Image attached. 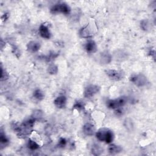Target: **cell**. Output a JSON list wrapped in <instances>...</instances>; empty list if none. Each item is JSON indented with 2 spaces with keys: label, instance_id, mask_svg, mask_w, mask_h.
<instances>
[{
  "label": "cell",
  "instance_id": "obj_1",
  "mask_svg": "<svg viewBox=\"0 0 156 156\" xmlns=\"http://www.w3.org/2000/svg\"><path fill=\"white\" fill-rule=\"evenodd\" d=\"M96 136L101 141H105L107 144L110 143L114 139L113 132L109 129L101 128L96 132Z\"/></svg>",
  "mask_w": 156,
  "mask_h": 156
},
{
  "label": "cell",
  "instance_id": "obj_2",
  "mask_svg": "<svg viewBox=\"0 0 156 156\" xmlns=\"http://www.w3.org/2000/svg\"><path fill=\"white\" fill-rule=\"evenodd\" d=\"M97 31L96 24L93 20H91L85 27L82 28L79 31V35L82 38H90Z\"/></svg>",
  "mask_w": 156,
  "mask_h": 156
},
{
  "label": "cell",
  "instance_id": "obj_3",
  "mask_svg": "<svg viewBox=\"0 0 156 156\" xmlns=\"http://www.w3.org/2000/svg\"><path fill=\"white\" fill-rule=\"evenodd\" d=\"M127 98L124 96L120 97L115 100H110L107 101V107L111 109H116L123 107L127 102Z\"/></svg>",
  "mask_w": 156,
  "mask_h": 156
},
{
  "label": "cell",
  "instance_id": "obj_4",
  "mask_svg": "<svg viewBox=\"0 0 156 156\" xmlns=\"http://www.w3.org/2000/svg\"><path fill=\"white\" fill-rule=\"evenodd\" d=\"M71 12V9L68 5L65 3H61L53 6L51 9V12L52 14L61 13L65 15L69 14Z\"/></svg>",
  "mask_w": 156,
  "mask_h": 156
},
{
  "label": "cell",
  "instance_id": "obj_5",
  "mask_svg": "<svg viewBox=\"0 0 156 156\" xmlns=\"http://www.w3.org/2000/svg\"><path fill=\"white\" fill-rule=\"evenodd\" d=\"M129 79L131 82H132L136 86L139 87L145 86L148 84L147 77L141 73L132 75Z\"/></svg>",
  "mask_w": 156,
  "mask_h": 156
},
{
  "label": "cell",
  "instance_id": "obj_6",
  "mask_svg": "<svg viewBox=\"0 0 156 156\" xmlns=\"http://www.w3.org/2000/svg\"><path fill=\"white\" fill-rule=\"evenodd\" d=\"M106 75L110 79L115 81H120L123 79L124 73L123 71L116 70H107L105 71Z\"/></svg>",
  "mask_w": 156,
  "mask_h": 156
},
{
  "label": "cell",
  "instance_id": "obj_7",
  "mask_svg": "<svg viewBox=\"0 0 156 156\" xmlns=\"http://www.w3.org/2000/svg\"><path fill=\"white\" fill-rule=\"evenodd\" d=\"M100 87L97 85H90L86 87L84 91V96L87 98H91L99 92Z\"/></svg>",
  "mask_w": 156,
  "mask_h": 156
},
{
  "label": "cell",
  "instance_id": "obj_8",
  "mask_svg": "<svg viewBox=\"0 0 156 156\" xmlns=\"http://www.w3.org/2000/svg\"><path fill=\"white\" fill-rule=\"evenodd\" d=\"M82 130L84 133L87 136H92L94 135L96 131L95 126L89 123H87L84 125Z\"/></svg>",
  "mask_w": 156,
  "mask_h": 156
},
{
  "label": "cell",
  "instance_id": "obj_9",
  "mask_svg": "<svg viewBox=\"0 0 156 156\" xmlns=\"http://www.w3.org/2000/svg\"><path fill=\"white\" fill-rule=\"evenodd\" d=\"M39 32H40L41 37L44 38L49 39L51 38V34L50 32L48 26H46L45 24H41L40 28H39Z\"/></svg>",
  "mask_w": 156,
  "mask_h": 156
},
{
  "label": "cell",
  "instance_id": "obj_10",
  "mask_svg": "<svg viewBox=\"0 0 156 156\" xmlns=\"http://www.w3.org/2000/svg\"><path fill=\"white\" fill-rule=\"evenodd\" d=\"M54 103L57 108L62 109L63 107H65L67 104V98L63 95L58 96L54 101Z\"/></svg>",
  "mask_w": 156,
  "mask_h": 156
},
{
  "label": "cell",
  "instance_id": "obj_11",
  "mask_svg": "<svg viewBox=\"0 0 156 156\" xmlns=\"http://www.w3.org/2000/svg\"><path fill=\"white\" fill-rule=\"evenodd\" d=\"M40 44L36 41L29 42L27 45V49L29 52H36L38 51L40 48Z\"/></svg>",
  "mask_w": 156,
  "mask_h": 156
},
{
  "label": "cell",
  "instance_id": "obj_12",
  "mask_svg": "<svg viewBox=\"0 0 156 156\" xmlns=\"http://www.w3.org/2000/svg\"><path fill=\"white\" fill-rule=\"evenodd\" d=\"M85 48L87 52L95 53L97 51V45L93 40H89L85 44Z\"/></svg>",
  "mask_w": 156,
  "mask_h": 156
},
{
  "label": "cell",
  "instance_id": "obj_13",
  "mask_svg": "<svg viewBox=\"0 0 156 156\" xmlns=\"http://www.w3.org/2000/svg\"><path fill=\"white\" fill-rule=\"evenodd\" d=\"M112 61V56L110 54L107 52L104 51L101 53L100 55V62L103 64H108Z\"/></svg>",
  "mask_w": 156,
  "mask_h": 156
},
{
  "label": "cell",
  "instance_id": "obj_14",
  "mask_svg": "<svg viewBox=\"0 0 156 156\" xmlns=\"http://www.w3.org/2000/svg\"><path fill=\"white\" fill-rule=\"evenodd\" d=\"M123 149L120 146L118 145H110L109 146L108 148V151L111 154H118L120 153H121Z\"/></svg>",
  "mask_w": 156,
  "mask_h": 156
},
{
  "label": "cell",
  "instance_id": "obj_15",
  "mask_svg": "<svg viewBox=\"0 0 156 156\" xmlns=\"http://www.w3.org/2000/svg\"><path fill=\"white\" fill-rule=\"evenodd\" d=\"M103 153V149L98 145H94L91 148V153L94 155H100Z\"/></svg>",
  "mask_w": 156,
  "mask_h": 156
},
{
  "label": "cell",
  "instance_id": "obj_16",
  "mask_svg": "<svg viewBox=\"0 0 156 156\" xmlns=\"http://www.w3.org/2000/svg\"><path fill=\"white\" fill-rule=\"evenodd\" d=\"M33 96L36 99L39 101L42 100L44 98V96H45V95H44L43 94V92L40 89H36L35 91H34Z\"/></svg>",
  "mask_w": 156,
  "mask_h": 156
},
{
  "label": "cell",
  "instance_id": "obj_17",
  "mask_svg": "<svg viewBox=\"0 0 156 156\" xmlns=\"http://www.w3.org/2000/svg\"><path fill=\"white\" fill-rule=\"evenodd\" d=\"M28 146L29 149H30L31 150H32V151L37 150L39 148H40V146H39V145H38L35 141L32 140H29L28 141Z\"/></svg>",
  "mask_w": 156,
  "mask_h": 156
},
{
  "label": "cell",
  "instance_id": "obj_18",
  "mask_svg": "<svg viewBox=\"0 0 156 156\" xmlns=\"http://www.w3.org/2000/svg\"><path fill=\"white\" fill-rule=\"evenodd\" d=\"M49 74L50 75H56L58 72V68L57 66L55 64H51L49 65V67H48V70H47Z\"/></svg>",
  "mask_w": 156,
  "mask_h": 156
},
{
  "label": "cell",
  "instance_id": "obj_19",
  "mask_svg": "<svg viewBox=\"0 0 156 156\" xmlns=\"http://www.w3.org/2000/svg\"><path fill=\"white\" fill-rule=\"evenodd\" d=\"M0 142L1 145H6L9 142V139L6 135L3 132V131L1 132V134H0Z\"/></svg>",
  "mask_w": 156,
  "mask_h": 156
},
{
  "label": "cell",
  "instance_id": "obj_20",
  "mask_svg": "<svg viewBox=\"0 0 156 156\" xmlns=\"http://www.w3.org/2000/svg\"><path fill=\"white\" fill-rule=\"evenodd\" d=\"M58 55V54L57 53H55L54 52H52L49 54V55H48L47 56H46L45 59L46 61L50 62L51 61H52L53 59H54L55 58H56Z\"/></svg>",
  "mask_w": 156,
  "mask_h": 156
},
{
  "label": "cell",
  "instance_id": "obj_21",
  "mask_svg": "<svg viewBox=\"0 0 156 156\" xmlns=\"http://www.w3.org/2000/svg\"><path fill=\"white\" fill-rule=\"evenodd\" d=\"M43 116V113L41 110H37L34 112L33 113V118L36 120H38L39 118H41Z\"/></svg>",
  "mask_w": 156,
  "mask_h": 156
},
{
  "label": "cell",
  "instance_id": "obj_22",
  "mask_svg": "<svg viewBox=\"0 0 156 156\" xmlns=\"http://www.w3.org/2000/svg\"><path fill=\"white\" fill-rule=\"evenodd\" d=\"M9 77L8 73L3 70V67H1V81L7 80Z\"/></svg>",
  "mask_w": 156,
  "mask_h": 156
},
{
  "label": "cell",
  "instance_id": "obj_23",
  "mask_svg": "<svg viewBox=\"0 0 156 156\" xmlns=\"http://www.w3.org/2000/svg\"><path fill=\"white\" fill-rule=\"evenodd\" d=\"M140 26H141V28L143 29V30H145V31H146L148 30V28H149V22L148 20H143L141 22V23H140Z\"/></svg>",
  "mask_w": 156,
  "mask_h": 156
},
{
  "label": "cell",
  "instance_id": "obj_24",
  "mask_svg": "<svg viewBox=\"0 0 156 156\" xmlns=\"http://www.w3.org/2000/svg\"><path fill=\"white\" fill-rule=\"evenodd\" d=\"M124 123L126 124L125 126H126V128H128V129H129V130H132V128H134L132 121L130 119H127V120H126Z\"/></svg>",
  "mask_w": 156,
  "mask_h": 156
},
{
  "label": "cell",
  "instance_id": "obj_25",
  "mask_svg": "<svg viewBox=\"0 0 156 156\" xmlns=\"http://www.w3.org/2000/svg\"><path fill=\"white\" fill-rule=\"evenodd\" d=\"M73 107L77 110H82L84 108V103H82V102L78 101L74 105V107Z\"/></svg>",
  "mask_w": 156,
  "mask_h": 156
},
{
  "label": "cell",
  "instance_id": "obj_26",
  "mask_svg": "<svg viewBox=\"0 0 156 156\" xmlns=\"http://www.w3.org/2000/svg\"><path fill=\"white\" fill-rule=\"evenodd\" d=\"M67 144V140L63 139V138H61L59 140V142H58V146H59V147H64V146L66 145Z\"/></svg>",
  "mask_w": 156,
  "mask_h": 156
},
{
  "label": "cell",
  "instance_id": "obj_27",
  "mask_svg": "<svg viewBox=\"0 0 156 156\" xmlns=\"http://www.w3.org/2000/svg\"><path fill=\"white\" fill-rule=\"evenodd\" d=\"M115 113L116 115H118V116H120L121 115H123V110H122L121 109V107L120 108H118V109H115Z\"/></svg>",
  "mask_w": 156,
  "mask_h": 156
},
{
  "label": "cell",
  "instance_id": "obj_28",
  "mask_svg": "<svg viewBox=\"0 0 156 156\" xmlns=\"http://www.w3.org/2000/svg\"><path fill=\"white\" fill-rule=\"evenodd\" d=\"M9 15L8 13H5L4 15L1 17V19H2V20H5V21L6 20L9 18Z\"/></svg>",
  "mask_w": 156,
  "mask_h": 156
},
{
  "label": "cell",
  "instance_id": "obj_29",
  "mask_svg": "<svg viewBox=\"0 0 156 156\" xmlns=\"http://www.w3.org/2000/svg\"><path fill=\"white\" fill-rule=\"evenodd\" d=\"M149 54H150V55H151V56H153V58H154V59H155V51L154 50H153V51H150V52H149Z\"/></svg>",
  "mask_w": 156,
  "mask_h": 156
}]
</instances>
